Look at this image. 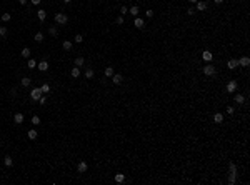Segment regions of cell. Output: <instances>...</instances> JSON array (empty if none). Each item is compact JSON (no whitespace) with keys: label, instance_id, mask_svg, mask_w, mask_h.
Instances as JSON below:
<instances>
[{"label":"cell","instance_id":"cell-17","mask_svg":"<svg viewBox=\"0 0 250 185\" xmlns=\"http://www.w3.org/2000/svg\"><path fill=\"white\" fill-rule=\"evenodd\" d=\"M70 75H72L73 79H78V77H80V67H73L72 72H70Z\"/></svg>","mask_w":250,"mask_h":185},{"label":"cell","instance_id":"cell-45","mask_svg":"<svg viewBox=\"0 0 250 185\" xmlns=\"http://www.w3.org/2000/svg\"><path fill=\"white\" fill-rule=\"evenodd\" d=\"M32 3H33V5H39V3H40V0H32Z\"/></svg>","mask_w":250,"mask_h":185},{"label":"cell","instance_id":"cell-37","mask_svg":"<svg viewBox=\"0 0 250 185\" xmlns=\"http://www.w3.org/2000/svg\"><path fill=\"white\" fill-rule=\"evenodd\" d=\"M39 102H40V105H45V103H47V97H45V95H42V97L39 98Z\"/></svg>","mask_w":250,"mask_h":185},{"label":"cell","instance_id":"cell-10","mask_svg":"<svg viewBox=\"0 0 250 185\" xmlns=\"http://www.w3.org/2000/svg\"><path fill=\"white\" fill-rule=\"evenodd\" d=\"M13 122H15L17 125H20V123L23 122V113H20V112H17L15 115H13Z\"/></svg>","mask_w":250,"mask_h":185},{"label":"cell","instance_id":"cell-11","mask_svg":"<svg viewBox=\"0 0 250 185\" xmlns=\"http://www.w3.org/2000/svg\"><path fill=\"white\" fill-rule=\"evenodd\" d=\"M239 65L240 67H249L250 65V58L249 57H242V58L239 60Z\"/></svg>","mask_w":250,"mask_h":185},{"label":"cell","instance_id":"cell-44","mask_svg":"<svg viewBox=\"0 0 250 185\" xmlns=\"http://www.w3.org/2000/svg\"><path fill=\"white\" fill-rule=\"evenodd\" d=\"M18 3H20V5H25V3H27V0H18Z\"/></svg>","mask_w":250,"mask_h":185},{"label":"cell","instance_id":"cell-46","mask_svg":"<svg viewBox=\"0 0 250 185\" xmlns=\"http://www.w3.org/2000/svg\"><path fill=\"white\" fill-rule=\"evenodd\" d=\"M213 2H215L217 5H220V3H223V0H213Z\"/></svg>","mask_w":250,"mask_h":185},{"label":"cell","instance_id":"cell-36","mask_svg":"<svg viewBox=\"0 0 250 185\" xmlns=\"http://www.w3.org/2000/svg\"><path fill=\"white\" fill-rule=\"evenodd\" d=\"M49 34L55 37V35H57V28H55V27H49Z\"/></svg>","mask_w":250,"mask_h":185},{"label":"cell","instance_id":"cell-33","mask_svg":"<svg viewBox=\"0 0 250 185\" xmlns=\"http://www.w3.org/2000/svg\"><path fill=\"white\" fill-rule=\"evenodd\" d=\"M35 67H37V62L33 60V58H30V60H28V68H35Z\"/></svg>","mask_w":250,"mask_h":185},{"label":"cell","instance_id":"cell-23","mask_svg":"<svg viewBox=\"0 0 250 185\" xmlns=\"http://www.w3.org/2000/svg\"><path fill=\"white\" fill-rule=\"evenodd\" d=\"M20 55H22L23 58H28V57H30V48H28V47L22 48V52H20Z\"/></svg>","mask_w":250,"mask_h":185},{"label":"cell","instance_id":"cell-24","mask_svg":"<svg viewBox=\"0 0 250 185\" xmlns=\"http://www.w3.org/2000/svg\"><path fill=\"white\" fill-rule=\"evenodd\" d=\"M133 25L137 28H144V20H142V18H135V20H133Z\"/></svg>","mask_w":250,"mask_h":185},{"label":"cell","instance_id":"cell-32","mask_svg":"<svg viewBox=\"0 0 250 185\" xmlns=\"http://www.w3.org/2000/svg\"><path fill=\"white\" fill-rule=\"evenodd\" d=\"M7 34H8L7 27H0V37H7Z\"/></svg>","mask_w":250,"mask_h":185},{"label":"cell","instance_id":"cell-8","mask_svg":"<svg viewBox=\"0 0 250 185\" xmlns=\"http://www.w3.org/2000/svg\"><path fill=\"white\" fill-rule=\"evenodd\" d=\"M37 67L40 68V72H47V70H49V62H47V60H42V62H39V63H37Z\"/></svg>","mask_w":250,"mask_h":185},{"label":"cell","instance_id":"cell-12","mask_svg":"<svg viewBox=\"0 0 250 185\" xmlns=\"http://www.w3.org/2000/svg\"><path fill=\"white\" fill-rule=\"evenodd\" d=\"M37 135H39V132H37L35 129H32V130H28V132H27V137L30 139V140H35V139H37Z\"/></svg>","mask_w":250,"mask_h":185},{"label":"cell","instance_id":"cell-49","mask_svg":"<svg viewBox=\"0 0 250 185\" xmlns=\"http://www.w3.org/2000/svg\"><path fill=\"white\" fill-rule=\"evenodd\" d=\"M0 180H2V177H0Z\"/></svg>","mask_w":250,"mask_h":185},{"label":"cell","instance_id":"cell-40","mask_svg":"<svg viewBox=\"0 0 250 185\" xmlns=\"http://www.w3.org/2000/svg\"><path fill=\"white\" fill-rule=\"evenodd\" d=\"M147 17H149V18L153 17V10H150V8H149V10H147Z\"/></svg>","mask_w":250,"mask_h":185},{"label":"cell","instance_id":"cell-6","mask_svg":"<svg viewBox=\"0 0 250 185\" xmlns=\"http://www.w3.org/2000/svg\"><path fill=\"white\" fill-rule=\"evenodd\" d=\"M87 168H89V165H87V162H78V165H77V170L80 172V174H85L87 172Z\"/></svg>","mask_w":250,"mask_h":185},{"label":"cell","instance_id":"cell-7","mask_svg":"<svg viewBox=\"0 0 250 185\" xmlns=\"http://www.w3.org/2000/svg\"><path fill=\"white\" fill-rule=\"evenodd\" d=\"M235 90H237V82H235V80H230V82L227 84V92L232 93V92H235Z\"/></svg>","mask_w":250,"mask_h":185},{"label":"cell","instance_id":"cell-47","mask_svg":"<svg viewBox=\"0 0 250 185\" xmlns=\"http://www.w3.org/2000/svg\"><path fill=\"white\" fill-rule=\"evenodd\" d=\"M189 2H190V3H197L199 0H189Z\"/></svg>","mask_w":250,"mask_h":185},{"label":"cell","instance_id":"cell-18","mask_svg":"<svg viewBox=\"0 0 250 185\" xmlns=\"http://www.w3.org/2000/svg\"><path fill=\"white\" fill-rule=\"evenodd\" d=\"M213 122H215V123H222V122H223V115L217 112L215 115H213Z\"/></svg>","mask_w":250,"mask_h":185},{"label":"cell","instance_id":"cell-22","mask_svg":"<svg viewBox=\"0 0 250 185\" xmlns=\"http://www.w3.org/2000/svg\"><path fill=\"white\" fill-rule=\"evenodd\" d=\"M20 84H22L23 87H30V84H32V79H28V77H23V79L20 80Z\"/></svg>","mask_w":250,"mask_h":185},{"label":"cell","instance_id":"cell-39","mask_svg":"<svg viewBox=\"0 0 250 185\" xmlns=\"http://www.w3.org/2000/svg\"><path fill=\"white\" fill-rule=\"evenodd\" d=\"M10 97H13V98L17 97V89H12L10 90Z\"/></svg>","mask_w":250,"mask_h":185},{"label":"cell","instance_id":"cell-2","mask_svg":"<svg viewBox=\"0 0 250 185\" xmlns=\"http://www.w3.org/2000/svg\"><path fill=\"white\" fill-rule=\"evenodd\" d=\"M235 177H237V165L230 163V177H228V184L230 185L235 184Z\"/></svg>","mask_w":250,"mask_h":185},{"label":"cell","instance_id":"cell-4","mask_svg":"<svg viewBox=\"0 0 250 185\" xmlns=\"http://www.w3.org/2000/svg\"><path fill=\"white\" fill-rule=\"evenodd\" d=\"M202 70H203V73H205L207 77H212V75H215V67H213V65H210V63H208V65H205V67L202 68Z\"/></svg>","mask_w":250,"mask_h":185},{"label":"cell","instance_id":"cell-34","mask_svg":"<svg viewBox=\"0 0 250 185\" xmlns=\"http://www.w3.org/2000/svg\"><path fill=\"white\" fill-rule=\"evenodd\" d=\"M73 40H75L77 44H82V42H83V37H82V35H80V34H77V35H75V39H73Z\"/></svg>","mask_w":250,"mask_h":185},{"label":"cell","instance_id":"cell-19","mask_svg":"<svg viewBox=\"0 0 250 185\" xmlns=\"http://www.w3.org/2000/svg\"><path fill=\"white\" fill-rule=\"evenodd\" d=\"M113 180H115L117 184H123V182H125V175H123V174H117Z\"/></svg>","mask_w":250,"mask_h":185},{"label":"cell","instance_id":"cell-3","mask_svg":"<svg viewBox=\"0 0 250 185\" xmlns=\"http://www.w3.org/2000/svg\"><path fill=\"white\" fill-rule=\"evenodd\" d=\"M55 22L58 23V25H63V23L68 22V17H67V13H55Z\"/></svg>","mask_w":250,"mask_h":185},{"label":"cell","instance_id":"cell-14","mask_svg":"<svg viewBox=\"0 0 250 185\" xmlns=\"http://www.w3.org/2000/svg\"><path fill=\"white\" fill-rule=\"evenodd\" d=\"M212 57H213V55H212V52H210V50H205L203 53H202V58H203L205 62H210V60H212Z\"/></svg>","mask_w":250,"mask_h":185},{"label":"cell","instance_id":"cell-20","mask_svg":"<svg viewBox=\"0 0 250 185\" xmlns=\"http://www.w3.org/2000/svg\"><path fill=\"white\" fill-rule=\"evenodd\" d=\"M3 163H5L7 167H12V165H13V158H12L10 155H5V158H3Z\"/></svg>","mask_w":250,"mask_h":185},{"label":"cell","instance_id":"cell-15","mask_svg":"<svg viewBox=\"0 0 250 185\" xmlns=\"http://www.w3.org/2000/svg\"><path fill=\"white\" fill-rule=\"evenodd\" d=\"M37 17H39V20H40V22H44L45 18H47V12H45V10H42V8H40V10L37 12Z\"/></svg>","mask_w":250,"mask_h":185},{"label":"cell","instance_id":"cell-30","mask_svg":"<svg viewBox=\"0 0 250 185\" xmlns=\"http://www.w3.org/2000/svg\"><path fill=\"white\" fill-rule=\"evenodd\" d=\"M40 89H42V92H44V93H49V92H50V85H49V84H44Z\"/></svg>","mask_w":250,"mask_h":185},{"label":"cell","instance_id":"cell-48","mask_svg":"<svg viewBox=\"0 0 250 185\" xmlns=\"http://www.w3.org/2000/svg\"><path fill=\"white\" fill-rule=\"evenodd\" d=\"M63 2H65V3H70V2H72V0H63Z\"/></svg>","mask_w":250,"mask_h":185},{"label":"cell","instance_id":"cell-9","mask_svg":"<svg viewBox=\"0 0 250 185\" xmlns=\"http://www.w3.org/2000/svg\"><path fill=\"white\" fill-rule=\"evenodd\" d=\"M227 67L230 68V70H235V68L239 67V60H235V58H230V60L227 62Z\"/></svg>","mask_w":250,"mask_h":185},{"label":"cell","instance_id":"cell-29","mask_svg":"<svg viewBox=\"0 0 250 185\" xmlns=\"http://www.w3.org/2000/svg\"><path fill=\"white\" fill-rule=\"evenodd\" d=\"M35 42H39V44H42V42H44V34H42V32L35 34Z\"/></svg>","mask_w":250,"mask_h":185},{"label":"cell","instance_id":"cell-5","mask_svg":"<svg viewBox=\"0 0 250 185\" xmlns=\"http://www.w3.org/2000/svg\"><path fill=\"white\" fill-rule=\"evenodd\" d=\"M112 82H113L115 85H120L123 82V77L120 75V73H113V75H112Z\"/></svg>","mask_w":250,"mask_h":185},{"label":"cell","instance_id":"cell-27","mask_svg":"<svg viewBox=\"0 0 250 185\" xmlns=\"http://www.w3.org/2000/svg\"><path fill=\"white\" fill-rule=\"evenodd\" d=\"M73 63H75V67H82L83 63H85V60H83L82 57H77V58H75V62H73Z\"/></svg>","mask_w":250,"mask_h":185},{"label":"cell","instance_id":"cell-38","mask_svg":"<svg viewBox=\"0 0 250 185\" xmlns=\"http://www.w3.org/2000/svg\"><path fill=\"white\" fill-rule=\"evenodd\" d=\"M233 112H235V108H233V107H227V113H228V115H232Z\"/></svg>","mask_w":250,"mask_h":185},{"label":"cell","instance_id":"cell-28","mask_svg":"<svg viewBox=\"0 0 250 185\" xmlns=\"http://www.w3.org/2000/svg\"><path fill=\"white\" fill-rule=\"evenodd\" d=\"M85 79H94V70H92V68H87V70H85Z\"/></svg>","mask_w":250,"mask_h":185},{"label":"cell","instance_id":"cell-26","mask_svg":"<svg viewBox=\"0 0 250 185\" xmlns=\"http://www.w3.org/2000/svg\"><path fill=\"white\" fill-rule=\"evenodd\" d=\"M128 12H130V13H132L133 17H137V15H139V7H137V5H133V7H130V8H128Z\"/></svg>","mask_w":250,"mask_h":185},{"label":"cell","instance_id":"cell-13","mask_svg":"<svg viewBox=\"0 0 250 185\" xmlns=\"http://www.w3.org/2000/svg\"><path fill=\"white\" fill-rule=\"evenodd\" d=\"M197 10H199V12L207 10V2H202V0H199V2H197Z\"/></svg>","mask_w":250,"mask_h":185},{"label":"cell","instance_id":"cell-25","mask_svg":"<svg viewBox=\"0 0 250 185\" xmlns=\"http://www.w3.org/2000/svg\"><path fill=\"white\" fill-rule=\"evenodd\" d=\"M103 73H105L107 79H108V77H112V75L115 73V72H113V67H105V72H103Z\"/></svg>","mask_w":250,"mask_h":185},{"label":"cell","instance_id":"cell-42","mask_svg":"<svg viewBox=\"0 0 250 185\" xmlns=\"http://www.w3.org/2000/svg\"><path fill=\"white\" fill-rule=\"evenodd\" d=\"M117 23H118V25H122V23H123V17H122V15L117 18Z\"/></svg>","mask_w":250,"mask_h":185},{"label":"cell","instance_id":"cell-1","mask_svg":"<svg viewBox=\"0 0 250 185\" xmlns=\"http://www.w3.org/2000/svg\"><path fill=\"white\" fill-rule=\"evenodd\" d=\"M44 95V92H42V89H32V92H30V98H32L33 102H39V98Z\"/></svg>","mask_w":250,"mask_h":185},{"label":"cell","instance_id":"cell-31","mask_svg":"<svg viewBox=\"0 0 250 185\" xmlns=\"http://www.w3.org/2000/svg\"><path fill=\"white\" fill-rule=\"evenodd\" d=\"M32 123H33V125H40V117H39V115H33V117H32Z\"/></svg>","mask_w":250,"mask_h":185},{"label":"cell","instance_id":"cell-43","mask_svg":"<svg viewBox=\"0 0 250 185\" xmlns=\"http://www.w3.org/2000/svg\"><path fill=\"white\" fill-rule=\"evenodd\" d=\"M187 13H189V15H194V13H195V8H192V7H190L189 10H187Z\"/></svg>","mask_w":250,"mask_h":185},{"label":"cell","instance_id":"cell-41","mask_svg":"<svg viewBox=\"0 0 250 185\" xmlns=\"http://www.w3.org/2000/svg\"><path fill=\"white\" fill-rule=\"evenodd\" d=\"M127 12H128L127 7H120V13H127Z\"/></svg>","mask_w":250,"mask_h":185},{"label":"cell","instance_id":"cell-21","mask_svg":"<svg viewBox=\"0 0 250 185\" xmlns=\"http://www.w3.org/2000/svg\"><path fill=\"white\" fill-rule=\"evenodd\" d=\"M62 47H63V50H67V52L72 50V42H70V40H65V42L62 44Z\"/></svg>","mask_w":250,"mask_h":185},{"label":"cell","instance_id":"cell-16","mask_svg":"<svg viewBox=\"0 0 250 185\" xmlns=\"http://www.w3.org/2000/svg\"><path fill=\"white\" fill-rule=\"evenodd\" d=\"M233 100L237 102V103H239V105H242V103H244V102H245V97L242 95V93H237V95L233 97Z\"/></svg>","mask_w":250,"mask_h":185},{"label":"cell","instance_id":"cell-35","mask_svg":"<svg viewBox=\"0 0 250 185\" xmlns=\"http://www.w3.org/2000/svg\"><path fill=\"white\" fill-rule=\"evenodd\" d=\"M10 18H12V15H10V13H3V15H2V20H3V22H8Z\"/></svg>","mask_w":250,"mask_h":185}]
</instances>
